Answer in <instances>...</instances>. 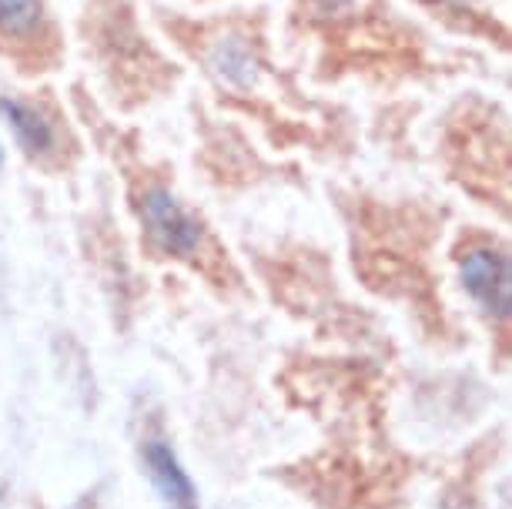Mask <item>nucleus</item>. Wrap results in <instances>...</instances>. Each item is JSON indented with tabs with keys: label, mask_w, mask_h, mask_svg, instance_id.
<instances>
[{
	"label": "nucleus",
	"mask_w": 512,
	"mask_h": 509,
	"mask_svg": "<svg viewBox=\"0 0 512 509\" xmlns=\"http://www.w3.org/2000/svg\"><path fill=\"white\" fill-rule=\"evenodd\" d=\"M44 24L41 0H0V37L4 41H34Z\"/></svg>",
	"instance_id": "obj_5"
},
{
	"label": "nucleus",
	"mask_w": 512,
	"mask_h": 509,
	"mask_svg": "<svg viewBox=\"0 0 512 509\" xmlns=\"http://www.w3.org/2000/svg\"><path fill=\"white\" fill-rule=\"evenodd\" d=\"M141 459H144V473H148L151 486L158 489V496L168 503V509L198 503L195 479L188 476V469L181 466L178 453L164 443V439H148L141 449Z\"/></svg>",
	"instance_id": "obj_4"
},
{
	"label": "nucleus",
	"mask_w": 512,
	"mask_h": 509,
	"mask_svg": "<svg viewBox=\"0 0 512 509\" xmlns=\"http://www.w3.org/2000/svg\"><path fill=\"white\" fill-rule=\"evenodd\" d=\"M462 288L479 302L489 315L506 319L509 315V258L489 245H472L459 258Z\"/></svg>",
	"instance_id": "obj_2"
},
{
	"label": "nucleus",
	"mask_w": 512,
	"mask_h": 509,
	"mask_svg": "<svg viewBox=\"0 0 512 509\" xmlns=\"http://www.w3.org/2000/svg\"><path fill=\"white\" fill-rule=\"evenodd\" d=\"M141 228L148 235V242L158 248L161 255L171 258H198L205 248V225L198 222V215L185 208L171 195L168 188L151 185L144 188L138 201Z\"/></svg>",
	"instance_id": "obj_1"
},
{
	"label": "nucleus",
	"mask_w": 512,
	"mask_h": 509,
	"mask_svg": "<svg viewBox=\"0 0 512 509\" xmlns=\"http://www.w3.org/2000/svg\"><path fill=\"white\" fill-rule=\"evenodd\" d=\"M308 7L325 17H349L359 11H369L372 0H308Z\"/></svg>",
	"instance_id": "obj_6"
},
{
	"label": "nucleus",
	"mask_w": 512,
	"mask_h": 509,
	"mask_svg": "<svg viewBox=\"0 0 512 509\" xmlns=\"http://www.w3.org/2000/svg\"><path fill=\"white\" fill-rule=\"evenodd\" d=\"M0 114L11 124L17 144L24 148V155H31L37 161L54 158L61 151V134L54 128V118L37 104L24 98H0Z\"/></svg>",
	"instance_id": "obj_3"
},
{
	"label": "nucleus",
	"mask_w": 512,
	"mask_h": 509,
	"mask_svg": "<svg viewBox=\"0 0 512 509\" xmlns=\"http://www.w3.org/2000/svg\"><path fill=\"white\" fill-rule=\"evenodd\" d=\"M71 509H101V506L94 503V499H81V503H74Z\"/></svg>",
	"instance_id": "obj_7"
},
{
	"label": "nucleus",
	"mask_w": 512,
	"mask_h": 509,
	"mask_svg": "<svg viewBox=\"0 0 512 509\" xmlns=\"http://www.w3.org/2000/svg\"><path fill=\"white\" fill-rule=\"evenodd\" d=\"M0 165H4V148H0Z\"/></svg>",
	"instance_id": "obj_9"
},
{
	"label": "nucleus",
	"mask_w": 512,
	"mask_h": 509,
	"mask_svg": "<svg viewBox=\"0 0 512 509\" xmlns=\"http://www.w3.org/2000/svg\"><path fill=\"white\" fill-rule=\"evenodd\" d=\"M0 509H4V496H0Z\"/></svg>",
	"instance_id": "obj_10"
},
{
	"label": "nucleus",
	"mask_w": 512,
	"mask_h": 509,
	"mask_svg": "<svg viewBox=\"0 0 512 509\" xmlns=\"http://www.w3.org/2000/svg\"><path fill=\"white\" fill-rule=\"evenodd\" d=\"M178 509H198V503H191V506H178Z\"/></svg>",
	"instance_id": "obj_8"
}]
</instances>
